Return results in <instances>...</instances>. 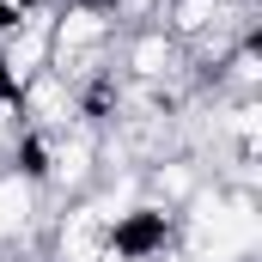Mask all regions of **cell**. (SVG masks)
I'll return each instance as SVG.
<instances>
[{
    "instance_id": "6da1fadb",
    "label": "cell",
    "mask_w": 262,
    "mask_h": 262,
    "mask_svg": "<svg viewBox=\"0 0 262 262\" xmlns=\"http://www.w3.org/2000/svg\"><path fill=\"white\" fill-rule=\"evenodd\" d=\"M116 49H122V79H134V85H171L183 67H189V55H183V43L165 31V25H128L122 37H116Z\"/></svg>"
},
{
    "instance_id": "7a4b0ae2",
    "label": "cell",
    "mask_w": 262,
    "mask_h": 262,
    "mask_svg": "<svg viewBox=\"0 0 262 262\" xmlns=\"http://www.w3.org/2000/svg\"><path fill=\"white\" fill-rule=\"evenodd\" d=\"M18 116H25V128L31 134H67L73 122H79V92L67 85L61 73H37L25 92H18Z\"/></svg>"
}]
</instances>
